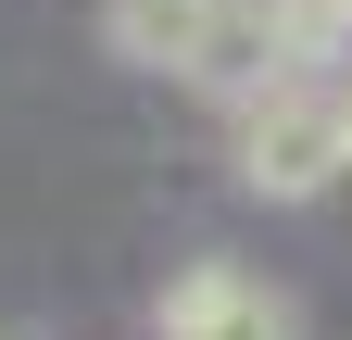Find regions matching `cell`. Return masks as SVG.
Returning <instances> with one entry per match:
<instances>
[{
    "instance_id": "1",
    "label": "cell",
    "mask_w": 352,
    "mask_h": 340,
    "mask_svg": "<svg viewBox=\"0 0 352 340\" xmlns=\"http://www.w3.org/2000/svg\"><path fill=\"white\" fill-rule=\"evenodd\" d=\"M227 164L252 202H315L352 177V63H289L264 101L227 114Z\"/></svg>"
},
{
    "instance_id": "2",
    "label": "cell",
    "mask_w": 352,
    "mask_h": 340,
    "mask_svg": "<svg viewBox=\"0 0 352 340\" xmlns=\"http://www.w3.org/2000/svg\"><path fill=\"white\" fill-rule=\"evenodd\" d=\"M151 340H302V315H289L277 277H252V265H227V252H201L189 277H164Z\"/></svg>"
},
{
    "instance_id": "3",
    "label": "cell",
    "mask_w": 352,
    "mask_h": 340,
    "mask_svg": "<svg viewBox=\"0 0 352 340\" xmlns=\"http://www.w3.org/2000/svg\"><path fill=\"white\" fill-rule=\"evenodd\" d=\"M214 25H227V0H101V38H113V63H139V76H176V89L201 76Z\"/></svg>"
}]
</instances>
